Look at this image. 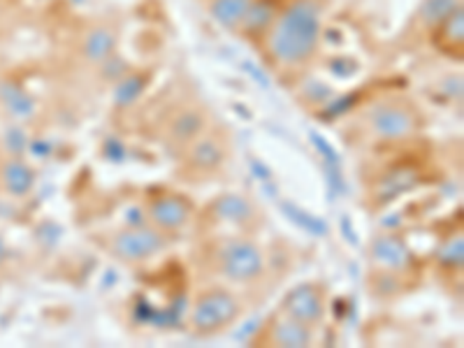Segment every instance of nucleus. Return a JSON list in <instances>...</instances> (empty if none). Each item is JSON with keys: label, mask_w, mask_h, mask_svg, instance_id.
I'll return each mask as SVG.
<instances>
[{"label": "nucleus", "mask_w": 464, "mask_h": 348, "mask_svg": "<svg viewBox=\"0 0 464 348\" xmlns=\"http://www.w3.org/2000/svg\"><path fill=\"white\" fill-rule=\"evenodd\" d=\"M323 40V3L288 0L260 40L267 61L276 70H299L312 66Z\"/></svg>", "instance_id": "1"}, {"label": "nucleus", "mask_w": 464, "mask_h": 348, "mask_svg": "<svg viewBox=\"0 0 464 348\" xmlns=\"http://www.w3.org/2000/svg\"><path fill=\"white\" fill-rule=\"evenodd\" d=\"M207 265L230 286H256L267 276L265 251L242 232L216 237L207 246Z\"/></svg>", "instance_id": "2"}, {"label": "nucleus", "mask_w": 464, "mask_h": 348, "mask_svg": "<svg viewBox=\"0 0 464 348\" xmlns=\"http://www.w3.org/2000/svg\"><path fill=\"white\" fill-rule=\"evenodd\" d=\"M244 313V305L239 295L226 286H209L197 290L189 312L190 335L207 339L226 332L228 328L237 325Z\"/></svg>", "instance_id": "3"}, {"label": "nucleus", "mask_w": 464, "mask_h": 348, "mask_svg": "<svg viewBox=\"0 0 464 348\" xmlns=\"http://www.w3.org/2000/svg\"><path fill=\"white\" fill-rule=\"evenodd\" d=\"M362 123L374 140L404 142L421 128V114L409 100L388 96L372 103L362 114Z\"/></svg>", "instance_id": "4"}, {"label": "nucleus", "mask_w": 464, "mask_h": 348, "mask_svg": "<svg viewBox=\"0 0 464 348\" xmlns=\"http://www.w3.org/2000/svg\"><path fill=\"white\" fill-rule=\"evenodd\" d=\"M167 244H170V237L149 223L147 226H126L121 230L110 232L103 239V249L116 263L126 265V267H140V265L151 263L153 258L167 249Z\"/></svg>", "instance_id": "5"}, {"label": "nucleus", "mask_w": 464, "mask_h": 348, "mask_svg": "<svg viewBox=\"0 0 464 348\" xmlns=\"http://www.w3.org/2000/svg\"><path fill=\"white\" fill-rule=\"evenodd\" d=\"M144 216H147L149 226L167 235V237H174V235L186 230L190 226V220L196 219V207L182 193L159 190V193H151L144 200Z\"/></svg>", "instance_id": "6"}, {"label": "nucleus", "mask_w": 464, "mask_h": 348, "mask_svg": "<svg viewBox=\"0 0 464 348\" xmlns=\"http://www.w3.org/2000/svg\"><path fill=\"white\" fill-rule=\"evenodd\" d=\"M207 216L214 226L232 228V232H249L258 230L263 223V212L251 197L242 193H223L216 197L207 207Z\"/></svg>", "instance_id": "7"}, {"label": "nucleus", "mask_w": 464, "mask_h": 348, "mask_svg": "<svg viewBox=\"0 0 464 348\" xmlns=\"http://www.w3.org/2000/svg\"><path fill=\"white\" fill-rule=\"evenodd\" d=\"M182 159L189 177H212L230 159V142L220 133L207 130L182 153Z\"/></svg>", "instance_id": "8"}, {"label": "nucleus", "mask_w": 464, "mask_h": 348, "mask_svg": "<svg viewBox=\"0 0 464 348\" xmlns=\"http://www.w3.org/2000/svg\"><path fill=\"white\" fill-rule=\"evenodd\" d=\"M276 312H282L283 316L293 318L298 323H305L316 330L318 325L325 321V313H328V298H325L323 283H298L283 295Z\"/></svg>", "instance_id": "9"}, {"label": "nucleus", "mask_w": 464, "mask_h": 348, "mask_svg": "<svg viewBox=\"0 0 464 348\" xmlns=\"http://www.w3.org/2000/svg\"><path fill=\"white\" fill-rule=\"evenodd\" d=\"M209 130L207 112L197 107V104H186L182 110L167 119L166 128H163V142L172 153L182 156L193 142Z\"/></svg>", "instance_id": "10"}, {"label": "nucleus", "mask_w": 464, "mask_h": 348, "mask_svg": "<svg viewBox=\"0 0 464 348\" xmlns=\"http://www.w3.org/2000/svg\"><path fill=\"white\" fill-rule=\"evenodd\" d=\"M313 328L305 323H298L293 318L283 316L282 312H276L269 318L263 330L253 336L256 346H276V348H302L313 344Z\"/></svg>", "instance_id": "11"}, {"label": "nucleus", "mask_w": 464, "mask_h": 348, "mask_svg": "<svg viewBox=\"0 0 464 348\" xmlns=\"http://www.w3.org/2000/svg\"><path fill=\"white\" fill-rule=\"evenodd\" d=\"M369 260L374 265V272L383 275H399L404 269L411 267V251L402 239L395 235H379L369 244Z\"/></svg>", "instance_id": "12"}, {"label": "nucleus", "mask_w": 464, "mask_h": 348, "mask_svg": "<svg viewBox=\"0 0 464 348\" xmlns=\"http://www.w3.org/2000/svg\"><path fill=\"white\" fill-rule=\"evenodd\" d=\"M428 35H429V43L437 47V51H441V54L448 56V58H458V61H462L464 5L458 7L452 14H448L439 26H434Z\"/></svg>", "instance_id": "13"}, {"label": "nucleus", "mask_w": 464, "mask_h": 348, "mask_svg": "<svg viewBox=\"0 0 464 348\" xmlns=\"http://www.w3.org/2000/svg\"><path fill=\"white\" fill-rule=\"evenodd\" d=\"M116 44H119V33H116L114 26H91V28L81 35L80 54L86 63L103 66L107 58H112V56L116 54Z\"/></svg>", "instance_id": "14"}, {"label": "nucleus", "mask_w": 464, "mask_h": 348, "mask_svg": "<svg viewBox=\"0 0 464 348\" xmlns=\"http://www.w3.org/2000/svg\"><path fill=\"white\" fill-rule=\"evenodd\" d=\"M276 12H279V5L276 0H253L246 12L244 21L239 26V35H244L251 43H260L263 35L267 33V28L275 21Z\"/></svg>", "instance_id": "15"}, {"label": "nucleus", "mask_w": 464, "mask_h": 348, "mask_svg": "<svg viewBox=\"0 0 464 348\" xmlns=\"http://www.w3.org/2000/svg\"><path fill=\"white\" fill-rule=\"evenodd\" d=\"M0 183H3V190L10 196L24 197L35 186V172L21 159L3 160L0 163Z\"/></svg>", "instance_id": "16"}, {"label": "nucleus", "mask_w": 464, "mask_h": 348, "mask_svg": "<svg viewBox=\"0 0 464 348\" xmlns=\"http://www.w3.org/2000/svg\"><path fill=\"white\" fill-rule=\"evenodd\" d=\"M253 0H207V14L220 28L237 33Z\"/></svg>", "instance_id": "17"}, {"label": "nucleus", "mask_w": 464, "mask_h": 348, "mask_svg": "<svg viewBox=\"0 0 464 348\" xmlns=\"http://www.w3.org/2000/svg\"><path fill=\"white\" fill-rule=\"evenodd\" d=\"M458 7H462V0H422L415 21L422 28V33H429L434 26H439Z\"/></svg>", "instance_id": "18"}, {"label": "nucleus", "mask_w": 464, "mask_h": 348, "mask_svg": "<svg viewBox=\"0 0 464 348\" xmlns=\"http://www.w3.org/2000/svg\"><path fill=\"white\" fill-rule=\"evenodd\" d=\"M437 260L444 269L448 272H462V260H464V239L462 235H452L451 239H446L444 244L439 246V253H437Z\"/></svg>", "instance_id": "19"}, {"label": "nucleus", "mask_w": 464, "mask_h": 348, "mask_svg": "<svg viewBox=\"0 0 464 348\" xmlns=\"http://www.w3.org/2000/svg\"><path fill=\"white\" fill-rule=\"evenodd\" d=\"M142 89H144V77H140V74H126L116 84V103L128 107L140 96Z\"/></svg>", "instance_id": "20"}, {"label": "nucleus", "mask_w": 464, "mask_h": 348, "mask_svg": "<svg viewBox=\"0 0 464 348\" xmlns=\"http://www.w3.org/2000/svg\"><path fill=\"white\" fill-rule=\"evenodd\" d=\"M44 3H50V0H44Z\"/></svg>", "instance_id": "21"}, {"label": "nucleus", "mask_w": 464, "mask_h": 348, "mask_svg": "<svg viewBox=\"0 0 464 348\" xmlns=\"http://www.w3.org/2000/svg\"><path fill=\"white\" fill-rule=\"evenodd\" d=\"M0 163H3V159H0Z\"/></svg>", "instance_id": "22"}]
</instances>
